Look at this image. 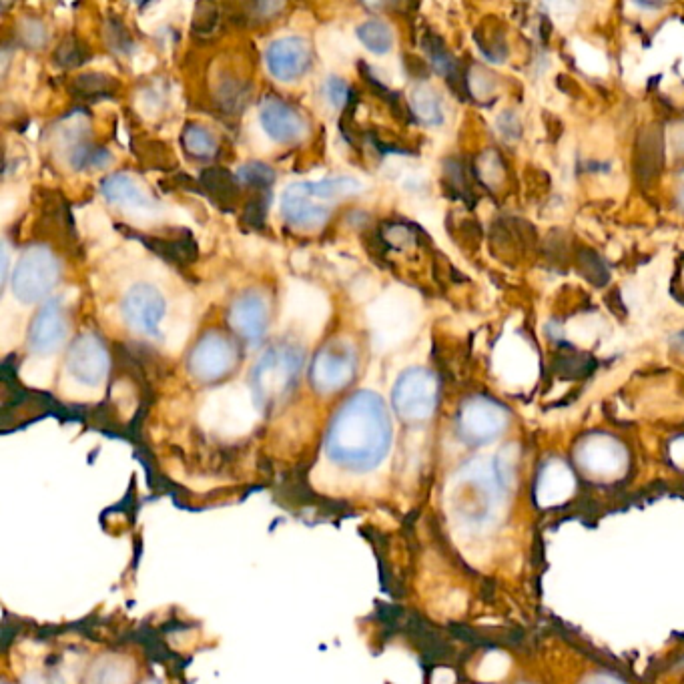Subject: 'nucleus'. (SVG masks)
I'll return each mask as SVG.
<instances>
[{
	"mask_svg": "<svg viewBox=\"0 0 684 684\" xmlns=\"http://www.w3.org/2000/svg\"><path fill=\"white\" fill-rule=\"evenodd\" d=\"M392 446V420L376 392H358L331 420L325 452L331 462L352 472L378 468Z\"/></svg>",
	"mask_w": 684,
	"mask_h": 684,
	"instance_id": "f257e3e1",
	"label": "nucleus"
},
{
	"mask_svg": "<svg viewBox=\"0 0 684 684\" xmlns=\"http://www.w3.org/2000/svg\"><path fill=\"white\" fill-rule=\"evenodd\" d=\"M303 368V352L293 344H279L269 348L255 364L251 374V386L255 402L263 408H275L287 400L293 390L299 372Z\"/></svg>",
	"mask_w": 684,
	"mask_h": 684,
	"instance_id": "f03ea898",
	"label": "nucleus"
},
{
	"mask_svg": "<svg viewBox=\"0 0 684 684\" xmlns=\"http://www.w3.org/2000/svg\"><path fill=\"white\" fill-rule=\"evenodd\" d=\"M61 267L53 251L45 245L29 247L19 259L13 273V293L23 303L45 299L57 285Z\"/></svg>",
	"mask_w": 684,
	"mask_h": 684,
	"instance_id": "7ed1b4c3",
	"label": "nucleus"
},
{
	"mask_svg": "<svg viewBox=\"0 0 684 684\" xmlns=\"http://www.w3.org/2000/svg\"><path fill=\"white\" fill-rule=\"evenodd\" d=\"M358 374V354L346 339H333L313 358L309 380L319 394H333L348 388Z\"/></svg>",
	"mask_w": 684,
	"mask_h": 684,
	"instance_id": "20e7f679",
	"label": "nucleus"
},
{
	"mask_svg": "<svg viewBox=\"0 0 684 684\" xmlns=\"http://www.w3.org/2000/svg\"><path fill=\"white\" fill-rule=\"evenodd\" d=\"M239 364V348L231 337L221 331H209L197 339L187 368L191 376L203 384L219 382L233 374Z\"/></svg>",
	"mask_w": 684,
	"mask_h": 684,
	"instance_id": "39448f33",
	"label": "nucleus"
},
{
	"mask_svg": "<svg viewBox=\"0 0 684 684\" xmlns=\"http://www.w3.org/2000/svg\"><path fill=\"white\" fill-rule=\"evenodd\" d=\"M396 414L410 424L426 422L438 406V380L424 368L404 372L392 392Z\"/></svg>",
	"mask_w": 684,
	"mask_h": 684,
	"instance_id": "423d86ee",
	"label": "nucleus"
},
{
	"mask_svg": "<svg viewBox=\"0 0 684 684\" xmlns=\"http://www.w3.org/2000/svg\"><path fill=\"white\" fill-rule=\"evenodd\" d=\"M508 426V412L502 404L490 398L468 400L458 414L460 436L474 446L496 440Z\"/></svg>",
	"mask_w": 684,
	"mask_h": 684,
	"instance_id": "0eeeda50",
	"label": "nucleus"
},
{
	"mask_svg": "<svg viewBox=\"0 0 684 684\" xmlns=\"http://www.w3.org/2000/svg\"><path fill=\"white\" fill-rule=\"evenodd\" d=\"M67 370L85 386L101 384L109 374V352L103 339L95 333L79 335L69 348Z\"/></svg>",
	"mask_w": 684,
	"mask_h": 684,
	"instance_id": "6e6552de",
	"label": "nucleus"
},
{
	"mask_svg": "<svg viewBox=\"0 0 684 684\" xmlns=\"http://www.w3.org/2000/svg\"><path fill=\"white\" fill-rule=\"evenodd\" d=\"M578 464L590 472L592 476L610 478L624 470L626 466V450L624 446L606 434L588 436L576 452Z\"/></svg>",
	"mask_w": 684,
	"mask_h": 684,
	"instance_id": "1a4fd4ad",
	"label": "nucleus"
},
{
	"mask_svg": "<svg viewBox=\"0 0 684 684\" xmlns=\"http://www.w3.org/2000/svg\"><path fill=\"white\" fill-rule=\"evenodd\" d=\"M123 317L139 333H157L165 317V299L157 287L147 283L133 285L123 299Z\"/></svg>",
	"mask_w": 684,
	"mask_h": 684,
	"instance_id": "9d476101",
	"label": "nucleus"
},
{
	"mask_svg": "<svg viewBox=\"0 0 684 684\" xmlns=\"http://www.w3.org/2000/svg\"><path fill=\"white\" fill-rule=\"evenodd\" d=\"M69 325L59 301H49L29 327V348L39 356H53L65 344Z\"/></svg>",
	"mask_w": 684,
	"mask_h": 684,
	"instance_id": "9b49d317",
	"label": "nucleus"
},
{
	"mask_svg": "<svg viewBox=\"0 0 684 684\" xmlns=\"http://www.w3.org/2000/svg\"><path fill=\"white\" fill-rule=\"evenodd\" d=\"M269 73L279 81H295L309 71L311 49L309 43L299 37L277 39L265 53Z\"/></svg>",
	"mask_w": 684,
	"mask_h": 684,
	"instance_id": "f8f14e48",
	"label": "nucleus"
},
{
	"mask_svg": "<svg viewBox=\"0 0 684 684\" xmlns=\"http://www.w3.org/2000/svg\"><path fill=\"white\" fill-rule=\"evenodd\" d=\"M271 307L263 293L245 291L229 309V325L247 341H259L269 327Z\"/></svg>",
	"mask_w": 684,
	"mask_h": 684,
	"instance_id": "ddd939ff",
	"label": "nucleus"
},
{
	"mask_svg": "<svg viewBox=\"0 0 684 684\" xmlns=\"http://www.w3.org/2000/svg\"><path fill=\"white\" fill-rule=\"evenodd\" d=\"M281 213L289 225L303 229L319 227L329 217V209L323 205V201L309 195L305 183H295L285 189L281 199Z\"/></svg>",
	"mask_w": 684,
	"mask_h": 684,
	"instance_id": "4468645a",
	"label": "nucleus"
},
{
	"mask_svg": "<svg viewBox=\"0 0 684 684\" xmlns=\"http://www.w3.org/2000/svg\"><path fill=\"white\" fill-rule=\"evenodd\" d=\"M261 125L265 129V133L277 141V143H297L299 139H303L305 135V121L303 117L291 109L287 103L279 101V99H267L261 105V113H259Z\"/></svg>",
	"mask_w": 684,
	"mask_h": 684,
	"instance_id": "2eb2a0df",
	"label": "nucleus"
},
{
	"mask_svg": "<svg viewBox=\"0 0 684 684\" xmlns=\"http://www.w3.org/2000/svg\"><path fill=\"white\" fill-rule=\"evenodd\" d=\"M576 488L572 470L562 460H550L538 476L536 500L544 508L564 504Z\"/></svg>",
	"mask_w": 684,
	"mask_h": 684,
	"instance_id": "dca6fc26",
	"label": "nucleus"
},
{
	"mask_svg": "<svg viewBox=\"0 0 684 684\" xmlns=\"http://www.w3.org/2000/svg\"><path fill=\"white\" fill-rule=\"evenodd\" d=\"M141 243L147 245L151 251L161 255L165 261H171L175 265H189L197 259L199 249L197 241L191 231L179 229L173 237H155V235H139Z\"/></svg>",
	"mask_w": 684,
	"mask_h": 684,
	"instance_id": "f3484780",
	"label": "nucleus"
},
{
	"mask_svg": "<svg viewBox=\"0 0 684 684\" xmlns=\"http://www.w3.org/2000/svg\"><path fill=\"white\" fill-rule=\"evenodd\" d=\"M201 191L219 209L231 211L239 199V179L223 167H209L199 177Z\"/></svg>",
	"mask_w": 684,
	"mask_h": 684,
	"instance_id": "a211bd4d",
	"label": "nucleus"
},
{
	"mask_svg": "<svg viewBox=\"0 0 684 684\" xmlns=\"http://www.w3.org/2000/svg\"><path fill=\"white\" fill-rule=\"evenodd\" d=\"M101 191L113 205H121L127 209H153V199L131 175L117 173L105 179Z\"/></svg>",
	"mask_w": 684,
	"mask_h": 684,
	"instance_id": "6ab92c4d",
	"label": "nucleus"
},
{
	"mask_svg": "<svg viewBox=\"0 0 684 684\" xmlns=\"http://www.w3.org/2000/svg\"><path fill=\"white\" fill-rule=\"evenodd\" d=\"M183 151L197 161H209L217 153V141L211 131L197 123H187L181 133Z\"/></svg>",
	"mask_w": 684,
	"mask_h": 684,
	"instance_id": "aec40b11",
	"label": "nucleus"
},
{
	"mask_svg": "<svg viewBox=\"0 0 684 684\" xmlns=\"http://www.w3.org/2000/svg\"><path fill=\"white\" fill-rule=\"evenodd\" d=\"M117 89H119L117 79L107 77L103 73H87V75L77 77L71 83V93L77 99H85V101L113 97L117 93Z\"/></svg>",
	"mask_w": 684,
	"mask_h": 684,
	"instance_id": "412c9836",
	"label": "nucleus"
},
{
	"mask_svg": "<svg viewBox=\"0 0 684 684\" xmlns=\"http://www.w3.org/2000/svg\"><path fill=\"white\" fill-rule=\"evenodd\" d=\"M358 39L374 55H386L394 47V33L382 21H368L358 27Z\"/></svg>",
	"mask_w": 684,
	"mask_h": 684,
	"instance_id": "4be33fe9",
	"label": "nucleus"
},
{
	"mask_svg": "<svg viewBox=\"0 0 684 684\" xmlns=\"http://www.w3.org/2000/svg\"><path fill=\"white\" fill-rule=\"evenodd\" d=\"M412 107L416 117H420L426 125H440L442 123V107L436 93L430 87H418L412 97Z\"/></svg>",
	"mask_w": 684,
	"mask_h": 684,
	"instance_id": "5701e85b",
	"label": "nucleus"
},
{
	"mask_svg": "<svg viewBox=\"0 0 684 684\" xmlns=\"http://www.w3.org/2000/svg\"><path fill=\"white\" fill-rule=\"evenodd\" d=\"M131 680V670L125 662L117 658H105L95 664L91 674V684H127Z\"/></svg>",
	"mask_w": 684,
	"mask_h": 684,
	"instance_id": "b1692460",
	"label": "nucleus"
},
{
	"mask_svg": "<svg viewBox=\"0 0 684 684\" xmlns=\"http://www.w3.org/2000/svg\"><path fill=\"white\" fill-rule=\"evenodd\" d=\"M91 59V51L89 47L77 39V37H69L61 43V47L57 49L55 53V63L59 67H65V69H75V67H81L85 65L87 61Z\"/></svg>",
	"mask_w": 684,
	"mask_h": 684,
	"instance_id": "393cba45",
	"label": "nucleus"
},
{
	"mask_svg": "<svg viewBox=\"0 0 684 684\" xmlns=\"http://www.w3.org/2000/svg\"><path fill=\"white\" fill-rule=\"evenodd\" d=\"M237 179L255 189V193H269L271 185L275 183V173L265 163H247L239 169Z\"/></svg>",
	"mask_w": 684,
	"mask_h": 684,
	"instance_id": "a878e982",
	"label": "nucleus"
},
{
	"mask_svg": "<svg viewBox=\"0 0 684 684\" xmlns=\"http://www.w3.org/2000/svg\"><path fill=\"white\" fill-rule=\"evenodd\" d=\"M219 27V11L213 5H197L193 17V35L199 39H209Z\"/></svg>",
	"mask_w": 684,
	"mask_h": 684,
	"instance_id": "bb28decb",
	"label": "nucleus"
},
{
	"mask_svg": "<svg viewBox=\"0 0 684 684\" xmlns=\"http://www.w3.org/2000/svg\"><path fill=\"white\" fill-rule=\"evenodd\" d=\"M267 201H269V193H255L243 209V223L255 229L263 227L265 215H267Z\"/></svg>",
	"mask_w": 684,
	"mask_h": 684,
	"instance_id": "cd10ccee",
	"label": "nucleus"
},
{
	"mask_svg": "<svg viewBox=\"0 0 684 684\" xmlns=\"http://www.w3.org/2000/svg\"><path fill=\"white\" fill-rule=\"evenodd\" d=\"M19 35L29 47H43L47 43V31L37 19H27L19 25Z\"/></svg>",
	"mask_w": 684,
	"mask_h": 684,
	"instance_id": "c85d7f7f",
	"label": "nucleus"
},
{
	"mask_svg": "<svg viewBox=\"0 0 684 684\" xmlns=\"http://www.w3.org/2000/svg\"><path fill=\"white\" fill-rule=\"evenodd\" d=\"M325 93L333 107H344L346 101L350 99V89L341 79H329L325 85Z\"/></svg>",
	"mask_w": 684,
	"mask_h": 684,
	"instance_id": "c756f323",
	"label": "nucleus"
},
{
	"mask_svg": "<svg viewBox=\"0 0 684 684\" xmlns=\"http://www.w3.org/2000/svg\"><path fill=\"white\" fill-rule=\"evenodd\" d=\"M586 684H626V682L614 674H596Z\"/></svg>",
	"mask_w": 684,
	"mask_h": 684,
	"instance_id": "7c9ffc66",
	"label": "nucleus"
},
{
	"mask_svg": "<svg viewBox=\"0 0 684 684\" xmlns=\"http://www.w3.org/2000/svg\"><path fill=\"white\" fill-rule=\"evenodd\" d=\"M674 341H676V344H678V346L684 350V331H682V333H678V335L674 337Z\"/></svg>",
	"mask_w": 684,
	"mask_h": 684,
	"instance_id": "2f4dec72",
	"label": "nucleus"
},
{
	"mask_svg": "<svg viewBox=\"0 0 684 684\" xmlns=\"http://www.w3.org/2000/svg\"><path fill=\"white\" fill-rule=\"evenodd\" d=\"M680 203L684 207V173H682V189H680Z\"/></svg>",
	"mask_w": 684,
	"mask_h": 684,
	"instance_id": "473e14b6",
	"label": "nucleus"
}]
</instances>
